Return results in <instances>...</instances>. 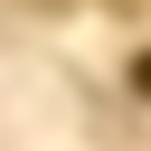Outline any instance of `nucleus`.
Segmentation results:
<instances>
[{
	"mask_svg": "<svg viewBox=\"0 0 151 151\" xmlns=\"http://www.w3.org/2000/svg\"><path fill=\"white\" fill-rule=\"evenodd\" d=\"M132 85H142V94H151V57H142V66H132Z\"/></svg>",
	"mask_w": 151,
	"mask_h": 151,
	"instance_id": "obj_1",
	"label": "nucleus"
}]
</instances>
